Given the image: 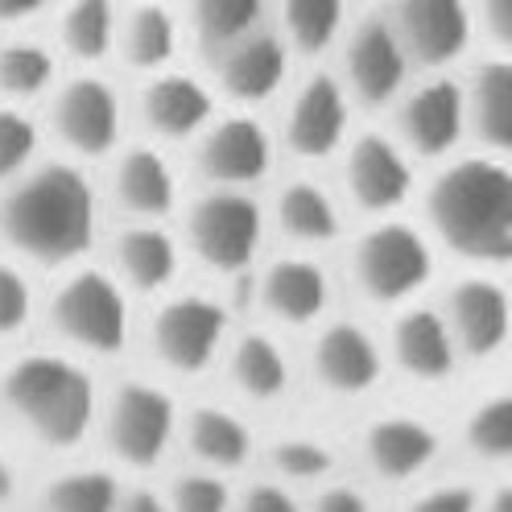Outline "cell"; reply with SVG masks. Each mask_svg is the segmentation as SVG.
<instances>
[{
    "label": "cell",
    "mask_w": 512,
    "mask_h": 512,
    "mask_svg": "<svg viewBox=\"0 0 512 512\" xmlns=\"http://www.w3.org/2000/svg\"><path fill=\"white\" fill-rule=\"evenodd\" d=\"M95 199L71 166H46L21 178L0 203V232L34 261H71L91 244Z\"/></svg>",
    "instance_id": "1"
},
{
    "label": "cell",
    "mask_w": 512,
    "mask_h": 512,
    "mask_svg": "<svg viewBox=\"0 0 512 512\" xmlns=\"http://www.w3.org/2000/svg\"><path fill=\"white\" fill-rule=\"evenodd\" d=\"M430 219L475 261H508L512 256V174L492 157H467L451 166L430 190Z\"/></svg>",
    "instance_id": "2"
},
{
    "label": "cell",
    "mask_w": 512,
    "mask_h": 512,
    "mask_svg": "<svg viewBox=\"0 0 512 512\" xmlns=\"http://www.w3.org/2000/svg\"><path fill=\"white\" fill-rule=\"evenodd\" d=\"M5 397L50 446H75L91 422V380L54 356H29L5 376Z\"/></svg>",
    "instance_id": "3"
},
{
    "label": "cell",
    "mask_w": 512,
    "mask_h": 512,
    "mask_svg": "<svg viewBox=\"0 0 512 512\" xmlns=\"http://www.w3.org/2000/svg\"><path fill=\"white\" fill-rule=\"evenodd\" d=\"M401 50L418 67H446L471 42V0H393L384 13Z\"/></svg>",
    "instance_id": "4"
},
{
    "label": "cell",
    "mask_w": 512,
    "mask_h": 512,
    "mask_svg": "<svg viewBox=\"0 0 512 512\" xmlns=\"http://www.w3.org/2000/svg\"><path fill=\"white\" fill-rule=\"evenodd\" d=\"M356 269L364 290L380 302H397L413 294L430 277V248L405 223H384L368 232L356 248Z\"/></svg>",
    "instance_id": "5"
},
{
    "label": "cell",
    "mask_w": 512,
    "mask_h": 512,
    "mask_svg": "<svg viewBox=\"0 0 512 512\" xmlns=\"http://www.w3.org/2000/svg\"><path fill=\"white\" fill-rule=\"evenodd\" d=\"M190 244L215 269H244L261 244V211L244 195H207L190 211Z\"/></svg>",
    "instance_id": "6"
},
{
    "label": "cell",
    "mask_w": 512,
    "mask_h": 512,
    "mask_svg": "<svg viewBox=\"0 0 512 512\" xmlns=\"http://www.w3.org/2000/svg\"><path fill=\"white\" fill-rule=\"evenodd\" d=\"M409 58L384 17H364L343 42V79L364 104H389L405 87Z\"/></svg>",
    "instance_id": "7"
},
{
    "label": "cell",
    "mask_w": 512,
    "mask_h": 512,
    "mask_svg": "<svg viewBox=\"0 0 512 512\" xmlns=\"http://www.w3.org/2000/svg\"><path fill=\"white\" fill-rule=\"evenodd\" d=\"M54 323L67 339L91 351H120L124 302L104 273H75L54 298Z\"/></svg>",
    "instance_id": "8"
},
{
    "label": "cell",
    "mask_w": 512,
    "mask_h": 512,
    "mask_svg": "<svg viewBox=\"0 0 512 512\" xmlns=\"http://www.w3.org/2000/svg\"><path fill=\"white\" fill-rule=\"evenodd\" d=\"M54 133L67 141L75 153L83 157H100L116 145L120 133V100L116 91L95 79V75H79L71 83H62L54 95Z\"/></svg>",
    "instance_id": "9"
},
{
    "label": "cell",
    "mask_w": 512,
    "mask_h": 512,
    "mask_svg": "<svg viewBox=\"0 0 512 512\" xmlns=\"http://www.w3.org/2000/svg\"><path fill=\"white\" fill-rule=\"evenodd\" d=\"M170 430H174V405L166 393L149 389V384H124L116 393L108 434H112V451L124 463L149 467L166 451Z\"/></svg>",
    "instance_id": "10"
},
{
    "label": "cell",
    "mask_w": 512,
    "mask_h": 512,
    "mask_svg": "<svg viewBox=\"0 0 512 512\" xmlns=\"http://www.w3.org/2000/svg\"><path fill=\"white\" fill-rule=\"evenodd\" d=\"M397 124H401V137L413 153H422V157L451 153L467 128L463 87L455 79H430L422 87H413L401 104Z\"/></svg>",
    "instance_id": "11"
},
{
    "label": "cell",
    "mask_w": 512,
    "mask_h": 512,
    "mask_svg": "<svg viewBox=\"0 0 512 512\" xmlns=\"http://www.w3.org/2000/svg\"><path fill=\"white\" fill-rule=\"evenodd\" d=\"M347 128V95L331 75H314L298 87L290 116H285V141L298 157H327L339 149Z\"/></svg>",
    "instance_id": "12"
},
{
    "label": "cell",
    "mask_w": 512,
    "mask_h": 512,
    "mask_svg": "<svg viewBox=\"0 0 512 512\" xmlns=\"http://www.w3.org/2000/svg\"><path fill=\"white\" fill-rule=\"evenodd\" d=\"M269 157H273L269 133L252 116H228V120L211 124L199 145L203 174L223 186H244V182L265 178Z\"/></svg>",
    "instance_id": "13"
},
{
    "label": "cell",
    "mask_w": 512,
    "mask_h": 512,
    "mask_svg": "<svg viewBox=\"0 0 512 512\" xmlns=\"http://www.w3.org/2000/svg\"><path fill=\"white\" fill-rule=\"evenodd\" d=\"M219 54V87L240 104H261L285 83V67H290V50L277 34H252L236 38L232 46L215 50Z\"/></svg>",
    "instance_id": "14"
},
{
    "label": "cell",
    "mask_w": 512,
    "mask_h": 512,
    "mask_svg": "<svg viewBox=\"0 0 512 512\" xmlns=\"http://www.w3.org/2000/svg\"><path fill=\"white\" fill-rule=\"evenodd\" d=\"M347 190H351V199H356L364 211H393L405 203L409 195V162H405V153L389 141V137H360L356 145L347 149Z\"/></svg>",
    "instance_id": "15"
},
{
    "label": "cell",
    "mask_w": 512,
    "mask_h": 512,
    "mask_svg": "<svg viewBox=\"0 0 512 512\" xmlns=\"http://www.w3.org/2000/svg\"><path fill=\"white\" fill-rule=\"evenodd\" d=\"M219 335H223V310L203 298L170 302L157 314V327H153L157 356L182 372H199L215 356Z\"/></svg>",
    "instance_id": "16"
},
{
    "label": "cell",
    "mask_w": 512,
    "mask_h": 512,
    "mask_svg": "<svg viewBox=\"0 0 512 512\" xmlns=\"http://www.w3.org/2000/svg\"><path fill=\"white\" fill-rule=\"evenodd\" d=\"M211 91L190 75H153L141 91V116L157 137H190L211 120Z\"/></svg>",
    "instance_id": "17"
},
{
    "label": "cell",
    "mask_w": 512,
    "mask_h": 512,
    "mask_svg": "<svg viewBox=\"0 0 512 512\" xmlns=\"http://www.w3.org/2000/svg\"><path fill=\"white\" fill-rule=\"evenodd\" d=\"M314 368H318V376L331 384V389H339V393H364L368 384H376V376H380V356H376L372 339L360 327L339 323V327L323 331V339H318Z\"/></svg>",
    "instance_id": "18"
},
{
    "label": "cell",
    "mask_w": 512,
    "mask_h": 512,
    "mask_svg": "<svg viewBox=\"0 0 512 512\" xmlns=\"http://www.w3.org/2000/svg\"><path fill=\"white\" fill-rule=\"evenodd\" d=\"M463 112L484 145H512V67L504 58H492L475 71L471 87L463 91Z\"/></svg>",
    "instance_id": "19"
},
{
    "label": "cell",
    "mask_w": 512,
    "mask_h": 512,
    "mask_svg": "<svg viewBox=\"0 0 512 512\" xmlns=\"http://www.w3.org/2000/svg\"><path fill=\"white\" fill-rule=\"evenodd\" d=\"M112 46L120 50V58L128 62V67L162 71L166 62L174 58V50H178V21L170 17L166 5L145 0V5L116 17V42Z\"/></svg>",
    "instance_id": "20"
},
{
    "label": "cell",
    "mask_w": 512,
    "mask_h": 512,
    "mask_svg": "<svg viewBox=\"0 0 512 512\" xmlns=\"http://www.w3.org/2000/svg\"><path fill=\"white\" fill-rule=\"evenodd\" d=\"M451 314L471 356H492L508 335V298L492 281H463L451 298Z\"/></svg>",
    "instance_id": "21"
},
{
    "label": "cell",
    "mask_w": 512,
    "mask_h": 512,
    "mask_svg": "<svg viewBox=\"0 0 512 512\" xmlns=\"http://www.w3.org/2000/svg\"><path fill=\"white\" fill-rule=\"evenodd\" d=\"M438 451V438L413 418H384L368 430V459L380 475L409 479L418 475Z\"/></svg>",
    "instance_id": "22"
},
{
    "label": "cell",
    "mask_w": 512,
    "mask_h": 512,
    "mask_svg": "<svg viewBox=\"0 0 512 512\" xmlns=\"http://www.w3.org/2000/svg\"><path fill=\"white\" fill-rule=\"evenodd\" d=\"M116 195L137 215H166L174 207V174L162 153L128 149L116 162Z\"/></svg>",
    "instance_id": "23"
},
{
    "label": "cell",
    "mask_w": 512,
    "mask_h": 512,
    "mask_svg": "<svg viewBox=\"0 0 512 512\" xmlns=\"http://www.w3.org/2000/svg\"><path fill=\"white\" fill-rule=\"evenodd\" d=\"M397 360L405 364V372L422 380H438L451 372V335L434 310H413L397 323Z\"/></svg>",
    "instance_id": "24"
},
{
    "label": "cell",
    "mask_w": 512,
    "mask_h": 512,
    "mask_svg": "<svg viewBox=\"0 0 512 512\" xmlns=\"http://www.w3.org/2000/svg\"><path fill=\"white\" fill-rule=\"evenodd\" d=\"M265 302L285 323H310L327 302V281L310 261H281L265 277Z\"/></svg>",
    "instance_id": "25"
},
{
    "label": "cell",
    "mask_w": 512,
    "mask_h": 512,
    "mask_svg": "<svg viewBox=\"0 0 512 512\" xmlns=\"http://www.w3.org/2000/svg\"><path fill=\"white\" fill-rule=\"evenodd\" d=\"M58 42L71 58L100 62L116 42V5L112 0H67L58 17Z\"/></svg>",
    "instance_id": "26"
},
{
    "label": "cell",
    "mask_w": 512,
    "mask_h": 512,
    "mask_svg": "<svg viewBox=\"0 0 512 512\" xmlns=\"http://www.w3.org/2000/svg\"><path fill=\"white\" fill-rule=\"evenodd\" d=\"M265 0H190V25L207 50H223L261 25Z\"/></svg>",
    "instance_id": "27"
},
{
    "label": "cell",
    "mask_w": 512,
    "mask_h": 512,
    "mask_svg": "<svg viewBox=\"0 0 512 512\" xmlns=\"http://www.w3.org/2000/svg\"><path fill=\"white\" fill-rule=\"evenodd\" d=\"M281 228L298 236V240H314V244H323L339 232V215H335V203L327 199V190L323 186H314V182H290L281 190Z\"/></svg>",
    "instance_id": "28"
},
{
    "label": "cell",
    "mask_w": 512,
    "mask_h": 512,
    "mask_svg": "<svg viewBox=\"0 0 512 512\" xmlns=\"http://www.w3.org/2000/svg\"><path fill=\"white\" fill-rule=\"evenodd\" d=\"M285 42L314 54L327 50L343 29V0H277Z\"/></svg>",
    "instance_id": "29"
},
{
    "label": "cell",
    "mask_w": 512,
    "mask_h": 512,
    "mask_svg": "<svg viewBox=\"0 0 512 512\" xmlns=\"http://www.w3.org/2000/svg\"><path fill=\"white\" fill-rule=\"evenodd\" d=\"M190 446H195V455L215 463V467H240L252 451V438L244 430L240 418L223 409H199L195 418H190Z\"/></svg>",
    "instance_id": "30"
},
{
    "label": "cell",
    "mask_w": 512,
    "mask_h": 512,
    "mask_svg": "<svg viewBox=\"0 0 512 512\" xmlns=\"http://www.w3.org/2000/svg\"><path fill=\"white\" fill-rule=\"evenodd\" d=\"M120 269L133 277L141 290H157V285H166L174 277V244L166 232L157 228H133L120 236Z\"/></svg>",
    "instance_id": "31"
},
{
    "label": "cell",
    "mask_w": 512,
    "mask_h": 512,
    "mask_svg": "<svg viewBox=\"0 0 512 512\" xmlns=\"http://www.w3.org/2000/svg\"><path fill=\"white\" fill-rule=\"evenodd\" d=\"M54 79V58L38 42H5L0 46V91L9 100H29L42 95Z\"/></svg>",
    "instance_id": "32"
},
{
    "label": "cell",
    "mask_w": 512,
    "mask_h": 512,
    "mask_svg": "<svg viewBox=\"0 0 512 512\" xmlns=\"http://www.w3.org/2000/svg\"><path fill=\"white\" fill-rule=\"evenodd\" d=\"M236 380L240 389L252 393V397H277L285 389V360L281 351L261 339V335H248L240 347H236Z\"/></svg>",
    "instance_id": "33"
},
{
    "label": "cell",
    "mask_w": 512,
    "mask_h": 512,
    "mask_svg": "<svg viewBox=\"0 0 512 512\" xmlns=\"http://www.w3.org/2000/svg\"><path fill=\"white\" fill-rule=\"evenodd\" d=\"M116 508V484L100 471L67 475L46 492V512H112Z\"/></svg>",
    "instance_id": "34"
},
{
    "label": "cell",
    "mask_w": 512,
    "mask_h": 512,
    "mask_svg": "<svg viewBox=\"0 0 512 512\" xmlns=\"http://www.w3.org/2000/svg\"><path fill=\"white\" fill-rule=\"evenodd\" d=\"M467 438H471V446H475L479 455L508 459V455H512V401H508V397L488 401V405L471 418Z\"/></svg>",
    "instance_id": "35"
},
{
    "label": "cell",
    "mask_w": 512,
    "mask_h": 512,
    "mask_svg": "<svg viewBox=\"0 0 512 512\" xmlns=\"http://www.w3.org/2000/svg\"><path fill=\"white\" fill-rule=\"evenodd\" d=\"M38 149V128L17 108H0V182L25 170V162Z\"/></svg>",
    "instance_id": "36"
},
{
    "label": "cell",
    "mask_w": 512,
    "mask_h": 512,
    "mask_svg": "<svg viewBox=\"0 0 512 512\" xmlns=\"http://www.w3.org/2000/svg\"><path fill=\"white\" fill-rule=\"evenodd\" d=\"M273 463L285 471V475H294V479H314V475H327L331 471V451L327 446H318V442H281L277 451H273Z\"/></svg>",
    "instance_id": "37"
},
{
    "label": "cell",
    "mask_w": 512,
    "mask_h": 512,
    "mask_svg": "<svg viewBox=\"0 0 512 512\" xmlns=\"http://www.w3.org/2000/svg\"><path fill=\"white\" fill-rule=\"evenodd\" d=\"M174 512H228V488L211 475H186L174 488Z\"/></svg>",
    "instance_id": "38"
},
{
    "label": "cell",
    "mask_w": 512,
    "mask_h": 512,
    "mask_svg": "<svg viewBox=\"0 0 512 512\" xmlns=\"http://www.w3.org/2000/svg\"><path fill=\"white\" fill-rule=\"evenodd\" d=\"M25 314H29V290H25L21 273L0 265V335L17 331L25 323Z\"/></svg>",
    "instance_id": "39"
},
{
    "label": "cell",
    "mask_w": 512,
    "mask_h": 512,
    "mask_svg": "<svg viewBox=\"0 0 512 512\" xmlns=\"http://www.w3.org/2000/svg\"><path fill=\"white\" fill-rule=\"evenodd\" d=\"M471 17L488 29L496 46L512 38V0H471Z\"/></svg>",
    "instance_id": "40"
},
{
    "label": "cell",
    "mask_w": 512,
    "mask_h": 512,
    "mask_svg": "<svg viewBox=\"0 0 512 512\" xmlns=\"http://www.w3.org/2000/svg\"><path fill=\"white\" fill-rule=\"evenodd\" d=\"M413 512H475V496L467 488H438L413 504Z\"/></svg>",
    "instance_id": "41"
},
{
    "label": "cell",
    "mask_w": 512,
    "mask_h": 512,
    "mask_svg": "<svg viewBox=\"0 0 512 512\" xmlns=\"http://www.w3.org/2000/svg\"><path fill=\"white\" fill-rule=\"evenodd\" d=\"M244 512H298V508H294V500L285 496V492H277V488L261 484V488H252V492H248Z\"/></svg>",
    "instance_id": "42"
},
{
    "label": "cell",
    "mask_w": 512,
    "mask_h": 512,
    "mask_svg": "<svg viewBox=\"0 0 512 512\" xmlns=\"http://www.w3.org/2000/svg\"><path fill=\"white\" fill-rule=\"evenodd\" d=\"M318 512H368V504L351 488H331L323 500H318Z\"/></svg>",
    "instance_id": "43"
},
{
    "label": "cell",
    "mask_w": 512,
    "mask_h": 512,
    "mask_svg": "<svg viewBox=\"0 0 512 512\" xmlns=\"http://www.w3.org/2000/svg\"><path fill=\"white\" fill-rule=\"evenodd\" d=\"M46 0H0V25H21L25 17H34Z\"/></svg>",
    "instance_id": "44"
},
{
    "label": "cell",
    "mask_w": 512,
    "mask_h": 512,
    "mask_svg": "<svg viewBox=\"0 0 512 512\" xmlns=\"http://www.w3.org/2000/svg\"><path fill=\"white\" fill-rule=\"evenodd\" d=\"M120 512H166V508H162V500L149 496V492H133V496L124 500V508H120Z\"/></svg>",
    "instance_id": "45"
},
{
    "label": "cell",
    "mask_w": 512,
    "mask_h": 512,
    "mask_svg": "<svg viewBox=\"0 0 512 512\" xmlns=\"http://www.w3.org/2000/svg\"><path fill=\"white\" fill-rule=\"evenodd\" d=\"M13 496V471H9V463L0 459V504H5Z\"/></svg>",
    "instance_id": "46"
},
{
    "label": "cell",
    "mask_w": 512,
    "mask_h": 512,
    "mask_svg": "<svg viewBox=\"0 0 512 512\" xmlns=\"http://www.w3.org/2000/svg\"><path fill=\"white\" fill-rule=\"evenodd\" d=\"M488 512H512V492H508V488H500V492H496V500H492V508H488Z\"/></svg>",
    "instance_id": "47"
}]
</instances>
